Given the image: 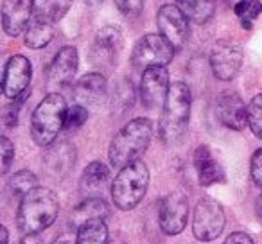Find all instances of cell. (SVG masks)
Returning <instances> with one entry per match:
<instances>
[{"instance_id": "obj_13", "label": "cell", "mask_w": 262, "mask_h": 244, "mask_svg": "<svg viewBox=\"0 0 262 244\" xmlns=\"http://www.w3.org/2000/svg\"><path fill=\"white\" fill-rule=\"evenodd\" d=\"M31 74H33V66L26 56H11L6 63L4 76H2V92L6 97L16 99L29 90Z\"/></svg>"}, {"instance_id": "obj_28", "label": "cell", "mask_w": 262, "mask_h": 244, "mask_svg": "<svg viewBox=\"0 0 262 244\" xmlns=\"http://www.w3.org/2000/svg\"><path fill=\"white\" fill-rule=\"evenodd\" d=\"M9 190H11L15 196L24 197L26 194H29L33 189L38 187V180L36 176L31 171H18L9 178Z\"/></svg>"}, {"instance_id": "obj_9", "label": "cell", "mask_w": 262, "mask_h": 244, "mask_svg": "<svg viewBox=\"0 0 262 244\" xmlns=\"http://www.w3.org/2000/svg\"><path fill=\"white\" fill-rule=\"evenodd\" d=\"M157 26L160 34L176 49H182L189 40V18L174 4H165L158 9Z\"/></svg>"}, {"instance_id": "obj_7", "label": "cell", "mask_w": 262, "mask_h": 244, "mask_svg": "<svg viewBox=\"0 0 262 244\" xmlns=\"http://www.w3.org/2000/svg\"><path fill=\"white\" fill-rule=\"evenodd\" d=\"M225 210L212 197H201L194 208L192 232L198 240H214L225 230Z\"/></svg>"}, {"instance_id": "obj_19", "label": "cell", "mask_w": 262, "mask_h": 244, "mask_svg": "<svg viewBox=\"0 0 262 244\" xmlns=\"http://www.w3.org/2000/svg\"><path fill=\"white\" fill-rule=\"evenodd\" d=\"M194 167H196L198 172V180L203 187L225 182V172H223L221 165L217 164V160L212 157V151L207 146L196 147V151H194Z\"/></svg>"}, {"instance_id": "obj_29", "label": "cell", "mask_w": 262, "mask_h": 244, "mask_svg": "<svg viewBox=\"0 0 262 244\" xmlns=\"http://www.w3.org/2000/svg\"><path fill=\"white\" fill-rule=\"evenodd\" d=\"M248 126L262 140V94L255 95L248 104Z\"/></svg>"}, {"instance_id": "obj_23", "label": "cell", "mask_w": 262, "mask_h": 244, "mask_svg": "<svg viewBox=\"0 0 262 244\" xmlns=\"http://www.w3.org/2000/svg\"><path fill=\"white\" fill-rule=\"evenodd\" d=\"M54 36V22L33 16L26 31V45L31 49H43L51 43Z\"/></svg>"}, {"instance_id": "obj_37", "label": "cell", "mask_w": 262, "mask_h": 244, "mask_svg": "<svg viewBox=\"0 0 262 244\" xmlns=\"http://www.w3.org/2000/svg\"><path fill=\"white\" fill-rule=\"evenodd\" d=\"M255 212H257V217H258V221L262 223V194L257 197V203H255Z\"/></svg>"}, {"instance_id": "obj_11", "label": "cell", "mask_w": 262, "mask_h": 244, "mask_svg": "<svg viewBox=\"0 0 262 244\" xmlns=\"http://www.w3.org/2000/svg\"><path fill=\"white\" fill-rule=\"evenodd\" d=\"M169 90V72L165 66H153L144 70L140 79V99L147 109H158L167 101Z\"/></svg>"}, {"instance_id": "obj_18", "label": "cell", "mask_w": 262, "mask_h": 244, "mask_svg": "<svg viewBox=\"0 0 262 244\" xmlns=\"http://www.w3.org/2000/svg\"><path fill=\"white\" fill-rule=\"evenodd\" d=\"M43 164L54 176L67 174L76 164V147L67 140L51 144L43 154Z\"/></svg>"}, {"instance_id": "obj_16", "label": "cell", "mask_w": 262, "mask_h": 244, "mask_svg": "<svg viewBox=\"0 0 262 244\" xmlns=\"http://www.w3.org/2000/svg\"><path fill=\"white\" fill-rule=\"evenodd\" d=\"M77 63H79V58H77L76 49L63 47L49 66V84L58 88L70 84L77 72Z\"/></svg>"}, {"instance_id": "obj_15", "label": "cell", "mask_w": 262, "mask_h": 244, "mask_svg": "<svg viewBox=\"0 0 262 244\" xmlns=\"http://www.w3.org/2000/svg\"><path fill=\"white\" fill-rule=\"evenodd\" d=\"M34 15L33 0H4L2 4V27L9 36H18L27 31Z\"/></svg>"}, {"instance_id": "obj_20", "label": "cell", "mask_w": 262, "mask_h": 244, "mask_svg": "<svg viewBox=\"0 0 262 244\" xmlns=\"http://www.w3.org/2000/svg\"><path fill=\"white\" fill-rule=\"evenodd\" d=\"M110 180V171L102 162H92L83 171L79 182V192L83 197H102Z\"/></svg>"}, {"instance_id": "obj_32", "label": "cell", "mask_w": 262, "mask_h": 244, "mask_svg": "<svg viewBox=\"0 0 262 244\" xmlns=\"http://www.w3.org/2000/svg\"><path fill=\"white\" fill-rule=\"evenodd\" d=\"M117 8L122 15L129 16H139L144 8V0H115Z\"/></svg>"}, {"instance_id": "obj_24", "label": "cell", "mask_w": 262, "mask_h": 244, "mask_svg": "<svg viewBox=\"0 0 262 244\" xmlns=\"http://www.w3.org/2000/svg\"><path fill=\"white\" fill-rule=\"evenodd\" d=\"M176 4L187 18L196 24L208 22L215 11V0H176Z\"/></svg>"}, {"instance_id": "obj_14", "label": "cell", "mask_w": 262, "mask_h": 244, "mask_svg": "<svg viewBox=\"0 0 262 244\" xmlns=\"http://www.w3.org/2000/svg\"><path fill=\"white\" fill-rule=\"evenodd\" d=\"M215 115L219 122L230 129L241 131L248 124V106L235 92H225L215 102Z\"/></svg>"}, {"instance_id": "obj_5", "label": "cell", "mask_w": 262, "mask_h": 244, "mask_svg": "<svg viewBox=\"0 0 262 244\" xmlns=\"http://www.w3.org/2000/svg\"><path fill=\"white\" fill-rule=\"evenodd\" d=\"M149 185V171L144 162L137 160L120 169L112 183V199L120 210H131L142 201Z\"/></svg>"}, {"instance_id": "obj_4", "label": "cell", "mask_w": 262, "mask_h": 244, "mask_svg": "<svg viewBox=\"0 0 262 244\" xmlns=\"http://www.w3.org/2000/svg\"><path fill=\"white\" fill-rule=\"evenodd\" d=\"M190 117V90L185 83H172L160 120V135L165 144H174L183 137Z\"/></svg>"}, {"instance_id": "obj_33", "label": "cell", "mask_w": 262, "mask_h": 244, "mask_svg": "<svg viewBox=\"0 0 262 244\" xmlns=\"http://www.w3.org/2000/svg\"><path fill=\"white\" fill-rule=\"evenodd\" d=\"M250 171H251V178H253V182L257 183L258 187H262V147L255 151L253 157H251Z\"/></svg>"}, {"instance_id": "obj_10", "label": "cell", "mask_w": 262, "mask_h": 244, "mask_svg": "<svg viewBox=\"0 0 262 244\" xmlns=\"http://www.w3.org/2000/svg\"><path fill=\"white\" fill-rule=\"evenodd\" d=\"M210 66L217 79H233L243 66V49L232 40H219L210 52Z\"/></svg>"}, {"instance_id": "obj_26", "label": "cell", "mask_w": 262, "mask_h": 244, "mask_svg": "<svg viewBox=\"0 0 262 244\" xmlns=\"http://www.w3.org/2000/svg\"><path fill=\"white\" fill-rule=\"evenodd\" d=\"M33 6H34L33 16L51 20V22L56 24L70 9L72 0H33Z\"/></svg>"}, {"instance_id": "obj_8", "label": "cell", "mask_w": 262, "mask_h": 244, "mask_svg": "<svg viewBox=\"0 0 262 244\" xmlns=\"http://www.w3.org/2000/svg\"><path fill=\"white\" fill-rule=\"evenodd\" d=\"M124 38L119 27L106 26L95 34L90 49V59L97 69L108 70L117 63L122 51Z\"/></svg>"}, {"instance_id": "obj_2", "label": "cell", "mask_w": 262, "mask_h": 244, "mask_svg": "<svg viewBox=\"0 0 262 244\" xmlns=\"http://www.w3.org/2000/svg\"><path fill=\"white\" fill-rule=\"evenodd\" d=\"M153 139V122L149 119L129 120L112 139L108 149L110 164L115 169H124L140 158Z\"/></svg>"}, {"instance_id": "obj_6", "label": "cell", "mask_w": 262, "mask_h": 244, "mask_svg": "<svg viewBox=\"0 0 262 244\" xmlns=\"http://www.w3.org/2000/svg\"><path fill=\"white\" fill-rule=\"evenodd\" d=\"M172 54H174V47L162 34H146L133 47L131 63L137 70L165 66L172 61Z\"/></svg>"}, {"instance_id": "obj_22", "label": "cell", "mask_w": 262, "mask_h": 244, "mask_svg": "<svg viewBox=\"0 0 262 244\" xmlns=\"http://www.w3.org/2000/svg\"><path fill=\"white\" fill-rule=\"evenodd\" d=\"M137 92L135 86L129 79L122 77L119 79L112 88V94H110V108H112L113 115H124L127 109L133 108L135 104Z\"/></svg>"}, {"instance_id": "obj_34", "label": "cell", "mask_w": 262, "mask_h": 244, "mask_svg": "<svg viewBox=\"0 0 262 244\" xmlns=\"http://www.w3.org/2000/svg\"><path fill=\"white\" fill-rule=\"evenodd\" d=\"M225 244H253V239L244 232H233L228 235Z\"/></svg>"}, {"instance_id": "obj_27", "label": "cell", "mask_w": 262, "mask_h": 244, "mask_svg": "<svg viewBox=\"0 0 262 244\" xmlns=\"http://www.w3.org/2000/svg\"><path fill=\"white\" fill-rule=\"evenodd\" d=\"M233 11H235V16L239 18L241 26L244 29H251L253 22L262 13V2L260 0H239L233 6Z\"/></svg>"}, {"instance_id": "obj_17", "label": "cell", "mask_w": 262, "mask_h": 244, "mask_svg": "<svg viewBox=\"0 0 262 244\" xmlns=\"http://www.w3.org/2000/svg\"><path fill=\"white\" fill-rule=\"evenodd\" d=\"M106 77L99 72H92L83 76L74 84V99L81 106H95L106 97Z\"/></svg>"}, {"instance_id": "obj_39", "label": "cell", "mask_w": 262, "mask_h": 244, "mask_svg": "<svg viewBox=\"0 0 262 244\" xmlns=\"http://www.w3.org/2000/svg\"><path fill=\"white\" fill-rule=\"evenodd\" d=\"M86 4H90V6H95V4H101L102 0H84Z\"/></svg>"}, {"instance_id": "obj_35", "label": "cell", "mask_w": 262, "mask_h": 244, "mask_svg": "<svg viewBox=\"0 0 262 244\" xmlns=\"http://www.w3.org/2000/svg\"><path fill=\"white\" fill-rule=\"evenodd\" d=\"M16 244H41V240L38 239V235H24Z\"/></svg>"}, {"instance_id": "obj_3", "label": "cell", "mask_w": 262, "mask_h": 244, "mask_svg": "<svg viewBox=\"0 0 262 244\" xmlns=\"http://www.w3.org/2000/svg\"><path fill=\"white\" fill-rule=\"evenodd\" d=\"M67 102L63 95L49 94L36 106L31 117V137L41 147H49L56 140L58 133L65 128L67 122Z\"/></svg>"}, {"instance_id": "obj_31", "label": "cell", "mask_w": 262, "mask_h": 244, "mask_svg": "<svg viewBox=\"0 0 262 244\" xmlns=\"http://www.w3.org/2000/svg\"><path fill=\"white\" fill-rule=\"evenodd\" d=\"M0 149H2V172H8L11 167V162L15 160V146L8 137L0 139Z\"/></svg>"}, {"instance_id": "obj_25", "label": "cell", "mask_w": 262, "mask_h": 244, "mask_svg": "<svg viewBox=\"0 0 262 244\" xmlns=\"http://www.w3.org/2000/svg\"><path fill=\"white\" fill-rule=\"evenodd\" d=\"M77 244H108V226L104 219H92L79 226Z\"/></svg>"}, {"instance_id": "obj_30", "label": "cell", "mask_w": 262, "mask_h": 244, "mask_svg": "<svg viewBox=\"0 0 262 244\" xmlns=\"http://www.w3.org/2000/svg\"><path fill=\"white\" fill-rule=\"evenodd\" d=\"M88 119V112L84 106L81 104H76L72 106V108L69 109V113H67V122H65V128L67 129H77L81 128V126L86 122Z\"/></svg>"}, {"instance_id": "obj_38", "label": "cell", "mask_w": 262, "mask_h": 244, "mask_svg": "<svg viewBox=\"0 0 262 244\" xmlns=\"http://www.w3.org/2000/svg\"><path fill=\"white\" fill-rule=\"evenodd\" d=\"M0 232H2V239H0V244H8V228H6V226H2V228H0Z\"/></svg>"}, {"instance_id": "obj_21", "label": "cell", "mask_w": 262, "mask_h": 244, "mask_svg": "<svg viewBox=\"0 0 262 244\" xmlns=\"http://www.w3.org/2000/svg\"><path fill=\"white\" fill-rule=\"evenodd\" d=\"M110 215V207L102 197H84L76 210L70 215V221L74 226H83L86 221L92 219H106Z\"/></svg>"}, {"instance_id": "obj_1", "label": "cell", "mask_w": 262, "mask_h": 244, "mask_svg": "<svg viewBox=\"0 0 262 244\" xmlns=\"http://www.w3.org/2000/svg\"><path fill=\"white\" fill-rule=\"evenodd\" d=\"M59 201L51 189L36 187L22 197L18 207V230L22 235H36L49 228L58 217Z\"/></svg>"}, {"instance_id": "obj_36", "label": "cell", "mask_w": 262, "mask_h": 244, "mask_svg": "<svg viewBox=\"0 0 262 244\" xmlns=\"http://www.w3.org/2000/svg\"><path fill=\"white\" fill-rule=\"evenodd\" d=\"M52 244H77V239H72L70 235H63L59 239H56Z\"/></svg>"}, {"instance_id": "obj_12", "label": "cell", "mask_w": 262, "mask_h": 244, "mask_svg": "<svg viewBox=\"0 0 262 244\" xmlns=\"http://www.w3.org/2000/svg\"><path fill=\"white\" fill-rule=\"evenodd\" d=\"M189 217V201L182 192L167 194L160 201L158 208V219H160V228L167 235H178L183 232Z\"/></svg>"}]
</instances>
